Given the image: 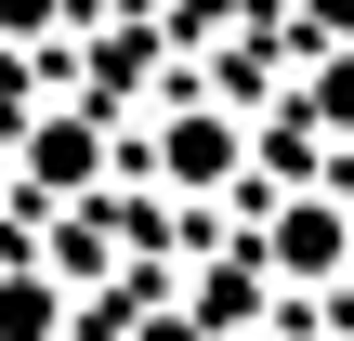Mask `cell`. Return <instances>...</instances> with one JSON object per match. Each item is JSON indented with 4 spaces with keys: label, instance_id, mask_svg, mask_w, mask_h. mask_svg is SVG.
<instances>
[{
    "label": "cell",
    "instance_id": "1",
    "mask_svg": "<svg viewBox=\"0 0 354 341\" xmlns=\"http://www.w3.org/2000/svg\"><path fill=\"white\" fill-rule=\"evenodd\" d=\"M236 171V131L223 118H171V184H223Z\"/></svg>",
    "mask_w": 354,
    "mask_h": 341
},
{
    "label": "cell",
    "instance_id": "2",
    "mask_svg": "<svg viewBox=\"0 0 354 341\" xmlns=\"http://www.w3.org/2000/svg\"><path fill=\"white\" fill-rule=\"evenodd\" d=\"M276 263L328 276V263H342V210H289V223H276Z\"/></svg>",
    "mask_w": 354,
    "mask_h": 341
},
{
    "label": "cell",
    "instance_id": "3",
    "mask_svg": "<svg viewBox=\"0 0 354 341\" xmlns=\"http://www.w3.org/2000/svg\"><path fill=\"white\" fill-rule=\"evenodd\" d=\"M131 341H197V329H184V315H158V329H131Z\"/></svg>",
    "mask_w": 354,
    "mask_h": 341
}]
</instances>
